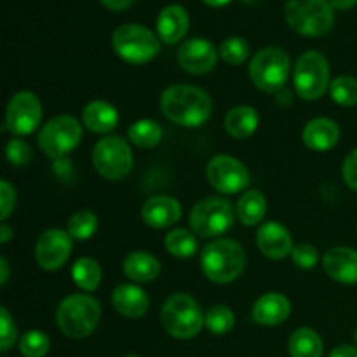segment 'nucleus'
<instances>
[{"label":"nucleus","instance_id":"37998d69","mask_svg":"<svg viewBox=\"0 0 357 357\" xmlns=\"http://www.w3.org/2000/svg\"><path fill=\"white\" fill-rule=\"evenodd\" d=\"M275 103L279 105V107H289V105L293 103V94H291V91H288V89H282V91H279L278 93V96H275Z\"/></svg>","mask_w":357,"mask_h":357},{"label":"nucleus","instance_id":"f704fd0d","mask_svg":"<svg viewBox=\"0 0 357 357\" xmlns=\"http://www.w3.org/2000/svg\"><path fill=\"white\" fill-rule=\"evenodd\" d=\"M49 347L51 342L47 335L37 330L24 333L20 342V351L24 357H44L49 352Z\"/></svg>","mask_w":357,"mask_h":357},{"label":"nucleus","instance_id":"f257e3e1","mask_svg":"<svg viewBox=\"0 0 357 357\" xmlns=\"http://www.w3.org/2000/svg\"><path fill=\"white\" fill-rule=\"evenodd\" d=\"M160 110L171 122L183 128H199L213 112L211 98L195 86L176 84L164 89L160 96Z\"/></svg>","mask_w":357,"mask_h":357},{"label":"nucleus","instance_id":"8fccbe9b","mask_svg":"<svg viewBox=\"0 0 357 357\" xmlns=\"http://www.w3.org/2000/svg\"><path fill=\"white\" fill-rule=\"evenodd\" d=\"M356 342H357V330H356Z\"/></svg>","mask_w":357,"mask_h":357},{"label":"nucleus","instance_id":"4be33fe9","mask_svg":"<svg viewBox=\"0 0 357 357\" xmlns=\"http://www.w3.org/2000/svg\"><path fill=\"white\" fill-rule=\"evenodd\" d=\"M302 138L310 150L326 152L338 143L340 129H338L337 122H333L331 119H314L303 128Z\"/></svg>","mask_w":357,"mask_h":357},{"label":"nucleus","instance_id":"cd10ccee","mask_svg":"<svg viewBox=\"0 0 357 357\" xmlns=\"http://www.w3.org/2000/svg\"><path fill=\"white\" fill-rule=\"evenodd\" d=\"M128 136L129 139H131L132 145H136L138 149L149 150L160 143V139H162V128H160L155 121L143 119V121L135 122V124L129 128Z\"/></svg>","mask_w":357,"mask_h":357},{"label":"nucleus","instance_id":"0eeeda50","mask_svg":"<svg viewBox=\"0 0 357 357\" xmlns=\"http://www.w3.org/2000/svg\"><path fill=\"white\" fill-rule=\"evenodd\" d=\"M291 72V61L286 51L279 47L260 49L250 65V77L264 93L278 94L284 89Z\"/></svg>","mask_w":357,"mask_h":357},{"label":"nucleus","instance_id":"412c9836","mask_svg":"<svg viewBox=\"0 0 357 357\" xmlns=\"http://www.w3.org/2000/svg\"><path fill=\"white\" fill-rule=\"evenodd\" d=\"M112 305L121 316L129 319H139L149 310V296L135 284H121L112 293Z\"/></svg>","mask_w":357,"mask_h":357},{"label":"nucleus","instance_id":"79ce46f5","mask_svg":"<svg viewBox=\"0 0 357 357\" xmlns=\"http://www.w3.org/2000/svg\"><path fill=\"white\" fill-rule=\"evenodd\" d=\"M330 357H357V349L351 345H342V347L335 349Z\"/></svg>","mask_w":357,"mask_h":357},{"label":"nucleus","instance_id":"49530a36","mask_svg":"<svg viewBox=\"0 0 357 357\" xmlns=\"http://www.w3.org/2000/svg\"><path fill=\"white\" fill-rule=\"evenodd\" d=\"M0 268H2V275H0V284H6L7 279H9V267H7L6 258H0Z\"/></svg>","mask_w":357,"mask_h":357},{"label":"nucleus","instance_id":"2f4dec72","mask_svg":"<svg viewBox=\"0 0 357 357\" xmlns=\"http://www.w3.org/2000/svg\"><path fill=\"white\" fill-rule=\"evenodd\" d=\"M98 229V218L93 211H77L68 220V234L70 237L79 241H87L93 237Z\"/></svg>","mask_w":357,"mask_h":357},{"label":"nucleus","instance_id":"6ab92c4d","mask_svg":"<svg viewBox=\"0 0 357 357\" xmlns=\"http://www.w3.org/2000/svg\"><path fill=\"white\" fill-rule=\"evenodd\" d=\"M289 314H291V303L284 295L267 293L255 303L251 317L255 323L264 326H278L288 319Z\"/></svg>","mask_w":357,"mask_h":357},{"label":"nucleus","instance_id":"ea45409f","mask_svg":"<svg viewBox=\"0 0 357 357\" xmlns=\"http://www.w3.org/2000/svg\"><path fill=\"white\" fill-rule=\"evenodd\" d=\"M344 180L352 190H357V149L352 150L344 162Z\"/></svg>","mask_w":357,"mask_h":357},{"label":"nucleus","instance_id":"09e8293b","mask_svg":"<svg viewBox=\"0 0 357 357\" xmlns=\"http://www.w3.org/2000/svg\"><path fill=\"white\" fill-rule=\"evenodd\" d=\"M126 357H138V356H126Z\"/></svg>","mask_w":357,"mask_h":357},{"label":"nucleus","instance_id":"c9c22d12","mask_svg":"<svg viewBox=\"0 0 357 357\" xmlns=\"http://www.w3.org/2000/svg\"><path fill=\"white\" fill-rule=\"evenodd\" d=\"M16 342V324L6 307L0 309V351L7 352Z\"/></svg>","mask_w":357,"mask_h":357},{"label":"nucleus","instance_id":"f8f14e48","mask_svg":"<svg viewBox=\"0 0 357 357\" xmlns=\"http://www.w3.org/2000/svg\"><path fill=\"white\" fill-rule=\"evenodd\" d=\"M206 178L215 190L237 194L250 185V173L241 160L230 155H216L206 166Z\"/></svg>","mask_w":357,"mask_h":357},{"label":"nucleus","instance_id":"dca6fc26","mask_svg":"<svg viewBox=\"0 0 357 357\" xmlns=\"http://www.w3.org/2000/svg\"><path fill=\"white\" fill-rule=\"evenodd\" d=\"M324 272L333 281L342 284H356L357 282V251L352 248H331L323 258Z\"/></svg>","mask_w":357,"mask_h":357},{"label":"nucleus","instance_id":"473e14b6","mask_svg":"<svg viewBox=\"0 0 357 357\" xmlns=\"http://www.w3.org/2000/svg\"><path fill=\"white\" fill-rule=\"evenodd\" d=\"M330 94L335 103L342 107H356L357 105V80L354 77H338L330 84Z\"/></svg>","mask_w":357,"mask_h":357},{"label":"nucleus","instance_id":"ddd939ff","mask_svg":"<svg viewBox=\"0 0 357 357\" xmlns=\"http://www.w3.org/2000/svg\"><path fill=\"white\" fill-rule=\"evenodd\" d=\"M42 121V103L30 91H21L10 98L6 112V124L16 136L31 135Z\"/></svg>","mask_w":357,"mask_h":357},{"label":"nucleus","instance_id":"9d476101","mask_svg":"<svg viewBox=\"0 0 357 357\" xmlns=\"http://www.w3.org/2000/svg\"><path fill=\"white\" fill-rule=\"evenodd\" d=\"M236 218L232 204L222 197L197 202L190 211V227L201 237H218L230 230Z\"/></svg>","mask_w":357,"mask_h":357},{"label":"nucleus","instance_id":"a19ab883","mask_svg":"<svg viewBox=\"0 0 357 357\" xmlns=\"http://www.w3.org/2000/svg\"><path fill=\"white\" fill-rule=\"evenodd\" d=\"M135 2L136 0H101V3L110 10H126Z\"/></svg>","mask_w":357,"mask_h":357},{"label":"nucleus","instance_id":"a878e982","mask_svg":"<svg viewBox=\"0 0 357 357\" xmlns=\"http://www.w3.org/2000/svg\"><path fill=\"white\" fill-rule=\"evenodd\" d=\"M237 218L243 225L253 227L264 220L265 213H267V201L265 195L260 190H248L246 194L241 195L239 202H237Z\"/></svg>","mask_w":357,"mask_h":357},{"label":"nucleus","instance_id":"6e6552de","mask_svg":"<svg viewBox=\"0 0 357 357\" xmlns=\"http://www.w3.org/2000/svg\"><path fill=\"white\" fill-rule=\"evenodd\" d=\"M295 91L302 100H319L330 86V65L319 51H307L298 58L293 73Z\"/></svg>","mask_w":357,"mask_h":357},{"label":"nucleus","instance_id":"e433bc0d","mask_svg":"<svg viewBox=\"0 0 357 357\" xmlns=\"http://www.w3.org/2000/svg\"><path fill=\"white\" fill-rule=\"evenodd\" d=\"M6 153L9 162L14 164V166H24V164L30 162L31 159L30 145H28L24 139H20V138H14L7 143Z\"/></svg>","mask_w":357,"mask_h":357},{"label":"nucleus","instance_id":"a211bd4d","mask_svg":"<svg viewBox=\"0 0 357 357\" xmlns=\"http://www.w3.org/2000/svg\"><path fill=\"white\" fill-rule=\"evenodd\" d=\"M181 216V206L176 199L167 195H155L142 208V218L152 229H167Z\"/></svg>","mask_w":357,"mask_h":357},{"label":"nucleus","instance_id":"4c0bfd02","mask_svg":"<svg viewBox=\"0 0 357 357\" xmlns=\"http://www.w3.org/2000/svg\"><path fill=\"white\" fill-rule=\"evenodd\" d=\"M291 257L300 268H314L319 261V253L312 244H298L293 248Z\"/></svg>","mask_w":357,"mask_h":357},{"label":"nucleus","instance_id":"c756f323","mask_svg":"<svg viewBox=\"0 0 357 357\" xmlns=\"http://www.w3.org/2000/svg\"><path fill=\"white\" fill-rule=\"evenodd\" d=\"M164 246L173 257L188 258L197 251V241L192 232L185 229H176L169 232L164 239Z\"/></svg>","mask_w":357,"mask_h":357},{"label":"nucleus","instance_id":"58836bf2","mask_svg":"<svg viewBox=\"0 0 357 357\" xmlns=\"http://www.w3.org/2000/svg\"><path fill=\"white\" fill-rule=\"evenodd\" d=\"M0 218L7 220L9 218V215L13 213L14 209V204H16V192H14V188L10 187L9 181L2 180L0 181Z\"/></svg>","mask_w":357,"mask_h":357},{"label":"nucleus","instance_id":"423d86ee","mask_svg":"<svg viewBox=\"0 0 357 357\" xmlns=\"http://www.w3.org/2000/svg\"><path fill=\"white\" fill-rule=\"evenodd\" d=\"M112 45L119 58L132 65H143L155 58L160 51L159 38L152 30L142 24L128 23L115 28Z\"/></svg>","mask_w":357,"mask_h":357},{"label":"nucleus","instance_id":"72a5a7b5","mask_svg":"<svg viewBox=\"0 0 357 357\" xmlns=\"http://www.w3.org/2000/svg\"><path fill=\"white\" fill-rule=\"evenodd\" d=\"M250 44L243 37H229L220 45V56L229 65H241L250 58Z\"/></svg>","mask_w":357,"mask_h":357},{"label":"nucleus","instance_id":"2eb2a0df","mask_svg":"<svg viewBox=\"0 0 357 357\" xmlns=\"http://www.w3.org/2000/svg\"><path fill=\"white\" fill-rule=\"evenodd\" d=\"M216 61H218V52L215 45L206 38H190L178 49V63L185 72L192 75H204L211 72Z\"/></svg>","mask_w":357,"mask_h":357},{"label":"nucleus","instance_id":"a18cd8bd","mask_svg":"<svg viewBox=\"0 0 357 357\" xmlns=\"http://www.w3.org/2000/svg\"><path fill=\"white\" fill-rule=\"evenodd\" d=\"M13 236H14L13 229H10L9 225H6V223H2V227H0V243L7 244L10 239H13Z\"/></svg>","mask_w":357,"mask_h":357},{"label":"nucleus","instance_id":"bb28decb","mask_svg":"<svg viewBox=\"0 0 357 357\" xmlns=\"http://www.w3.org/2000/svg\"><path fill=\"white\" fill-rule=\"evenodd\" d=\"M288 349L291 357H321L323 356V340L310 328H300L289 338Z\"/></svg>","mask_w":357,"mask_h":357},{"label":"nucleus","instance_id":"c03bdc74","mask_svg":"<svg viewBox=\"0 0 357 357\" xmlns=\"http://www.w3.org/2000/svg\"><path fill=\"white\" fill-rule=\"evenodd\" d=\"M328 2L331 3V7H333V9L349 10L356 6L357 0H328Z\"/></svg>","mask_w":357,"mask_h":357},{"label":"nucleus","instance_id":"de8ad7c7","mask_svg":"<svg viewBox=\"0 0 357 357\" xmlns=\"http://www.w3.org/2000/svg\"><path fill=\"white\" fill-rule=\"evenodd\" d=\"M202 2L208 3V6H211V7H223V6H227V3L232 2V0H202Z\"/></svg>","mask_w":357,"mask_h":357},{"label":"nucleus","instance_id":"1a4fd4ad","mask_svg":"<svg viewBox=\"0 0 357 357\" xmlns=\"http://www.w3.org/2000/svg\"><path fill=\"white\" fill-rule=\"evenodd\" d=\"M132 162L131 149L121 136H107L94 145L93 164L105 180H122L132 169Z\"/></svg>","mask_w":357,"mask_h":357},{"label":"nucleus","instance_id":"7c9ffc66","mask_svg":"<svg viewBox=\"0 0 357 357\" xmlns=\"http://www.w3.org/2000/svg\"><path fill=\"white\" fill-rule=\"evenodd\" d=\"M204 326L215 335H227L236 326V316L225 305H215L206 312Z\"/></svg>","mask_w":357,"mask_h":357},{"label":"nucleus","instance_id":"b1692460","mask_svg":"<svg viewBox=\"0 0 357 357\" xmlns=\"http://www.w3.org/2000/svg\"><path fill=\"white\" fill-rule=\"evenodd\" d=\"M122 268H124V274L136 282H150L159 278L160 274L159 260L145 251H135V253L128 255Z\"/></svg>","mask_w":357,"mask_h":357},{"label":"nucleus","instance_id":"f03ea898","mask_svg":"<svg viewBox=\"0 0 357 357\" xmlns=\"http://www.w3.org/2000/svg\"><path fill=\"white\" fill-rule=\"evenodd\" d=\"M244 265H246V255L243 246L232 239L215 241L202 251V272L209 281L218 284L236 281L243 274Z\"/></svg>","mask_w":357,"mask_h":357},{"label":"nucleus","instance_id":"4468645a","mask_svg":"<svg viewBox=\"0 0 357 357\" xmlns=\"http://www.w3.org/2000/svg\"><path fill=\"white\" fill-rule=\"evenodd\" d=\"M72 253V237L68 232L59 229H51L42 234L35 246L37 264L45 271H56L63 267Z\"/></svg>","mask_w":357,"mask_h":357},{"label":"nucleus","instance_id":"7ed1b4c3","mask_svg":"<svg viewBox=\"0 0 357 357\" xmlns=\"http://www.w3.org/2000/svg\"><path fill=\"white\" fill-rule=\"evenodd\" d=\"M100 317V302L89 295H70L56 310V323L63 335L70 338L89 337L96 330Z\"/></svg>","mask_w":357,"mask_h":357},{"label":"nucleus","instance_id":"5701e85b","mask_svg":"<svg viewBox=\"0 0 357 357\" xmlns=\"http://www.w3.org/2000/svg\"><path fill=\"white\" fill-rule=\"evenodd\" d=\"M82 122L89 131L93 132H110L117 128L119 114L114 105L107 101H91L82 110Z\"/></svg>","mask_w":357,"mask_h":357},{"label":"nucleus","instance_id":"aec40b11","mask_svg":"<svg viewBox=\"0 0 357 357\" xmlns=\"http://www.w3.org/2000/svg\"><path fill=\"white\" fill-rule=\"evenodd\" d=\"M188 13L178 3H171L160 10L157 17V33L166 44H178L188 31Z\"/></svg>","mask_w":357,"mask_h":357},{"label":"nucleus","instance_id":"20e7f679","mask_svg":"<svg viewBox=\"0 0 357 357\" xmlns=\"http://www.w3.org/2000/svg\"><path fill=\"white\" fill-rule=\"evenodd\" d=\"M284 17L296 33L305 37H323L335 24L333 7L328 0H288Z\"/></svg>","mask_w":357,"mask_h":357},{"label":"nucleus","instance_id":"c85d7f7f","mask_svg":"<svg viewBox=\"0 0 357 357\" xmlns=\"http://www.w3.org/2000/svg\"><path fill=\"white\" fill-rule=\"evenodd\" d=\"M72 278L84 291H94L101 282V268L93 258H80L72 267Z\"/></svg>","mask_w":357,"mask_h":357},{"label":"nucleus","instance_id":"39448f33","mask_svg":"<svg viewBox=\"0 0 357 357\" xmlns=\"http://www.w3.org/2000/svg\"><path fill=\"white\" fill-rule=\"evenodd\" d=\"M160 323L167 335L180 340H188L201 333L204 316L199 303L190 295L178 293L166 300L160 312Z\"/></svg>","mask_w":357,"mask_h":357},{"label":"nucleus","instance_id":"f3484780","mask_svg":"<svg viewBox=\"0 0 357 357\" xmlns=\"http://www.w3.org/2000/svg\"><path fill=\"white\" fill-rule=\"evenodd\" d=\"M257 246L271 260H282L293 251V241L288 230L281 223H265L257 234Z\"/></svg>","mask_w":357,"mask_h":357},{"label":"nucleus","instance_id":"393cba45","mask_svg":"<svg viewBox=\"0 0 357 357\" xmlns=\"http://www.w3.org/2000/svg\"><path fill=\"white\" fill-rule=\"evenodd\" d=\"M258 122H260V119H258L257 110H255L253 107L241 105V107L232 108V110L227 114L225 129L232 138L246 139L257 131Z\"/></svg>","mask_w":357,"mask_h":357},{"label":"nucleus","instance_id":"9b49d317","mask_svg":"<svg viewBox=\"0 0 357 357\" xmlns=\"http://www.w3.org/2000/svg\"><path fill=\"white\" fill-rule=\"evenodd\" d=\"M82 138V126L70 115L51 119L38 132V146L51 159H61L72 152Z\"/></svg>","mask_w":357,"mask_h":357}]
</instances>
